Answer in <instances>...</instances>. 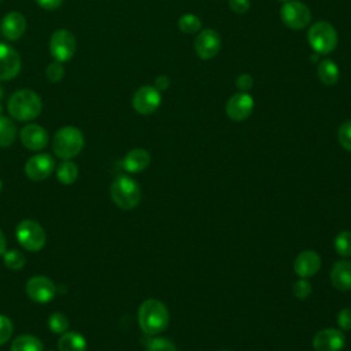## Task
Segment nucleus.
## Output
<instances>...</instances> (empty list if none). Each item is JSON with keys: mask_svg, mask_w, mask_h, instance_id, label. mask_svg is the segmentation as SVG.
<instances>
[{"mask_svg": "<svg viewBox=\"0 0 351 351\" xmlns=\"http://www.w3.org/2000/svg\"><path fill=\"white\" fill-rule=\"evenodd\" d=\"M221 49V37L217 30L214 29H203L195 38V51L196 55L203 59L208 60L218 55Z\"/></svg>", "mask_w": 351, "mask_h": 351, "instance_id": "9b49d317", "label": "nucleus"}, {"mask_svg": "<svg viewBox=\"0 0 351 351\" xmlns=\"http://www.w3.org/2000/svg\"><path fill=\"white\" fill-rule=\"evenodd\" d=\"M330 281L332 285L341 291H350L351 289V262L347 259L337 261L330 270Z\"/></svg>", "mask_w": 351, "mask_h": 351, "instance_id": "6ab92c4d", "label": "nucleus"}, {"mask_svg": "<svg viewBox=\"0 0 351 351\" xmlns=\"http://www.w3.org/2000/svg\"><path fill=\"white\" fill-rule=\"evenodd\" d=\"M317 74H318L319 81L326 86L335 85L340 78L339 66L332 59L321 60L318 64V69H317Z\"/></svg>", "mask_w": 351, "mask_h": 351, "instance_id": "4be33fe9", "label": "nucleus"}, {"mask_svg": "<svg viewBox=\"0 0 351 351\" xmlns=\"http://www.w3.org/2000/svg\"><path fill=\"white\" fill-rule=\"evenodd\" d=\"M16 137V128L14 122L7 118L0 115V147L5 148L10 147Z\"/></svg>", "mask_w": 351, "mask_h": 351, "instance_id": "393cba45", "label": "nucleus"}, {"mask_svg": "<svg viewBox=\"0 0 351 351\" xmlns=\"http://www.w3.org/2000/svg\"><path fill=\"white\" fill-rule=\"evenodd\" d=\"M335 250L341 256H351V232L343 230L335 239Z\"/></svg>", "mask_w": 351, "mask_h": 351, "instance_id": "c85d7f7f", "label": "nucleus"}, {"mask_svg": "<svg viewBox=\"0 0 351 351\" xmlns=\"http://www.w3.org/2000/svg\"><path fill=\"white\" fill-rule=\"evenodd\" d=\"M48 328L52 333H58V335H62L69 328V318L60 313V311H56V313H52L48 318Z\"/></svg>", "mask_w": 351, "mask_h": 351, "instance_id": "bb28decb", "label": "nucleus"}, {"mask_svg": "<svg viewBox=\"0 0 351 351\" xmlns=\"http://www.w3.org/2000/svg\"><path fill=\"white\" fill-rule=\"evenodd\" d=\"M5 251H7V240L4 233L0 230V256H3Z\"/></svg>", "mask_w": 351, "mask_h": 351, "instance_id": "ea45409f", "label": "nucleus"}, {"mask_svg": "<svg viewBox=\"0 0 351 351\" xmlns=\"http://www.w3.org/2000/svg\"><path fill=\"white\" fill-rule=\"evenodd\" d=\"M292 292L299 300H304L311 295V284L306 278H300L293 284Z\"/></svg>", "mask_w": 351, "mask_h": 351, "instance_id": "2f4dec72", "label": "nucleus"}, {"mask_svg": "<svg viewBox=\"0 0 351 351\" xmlns=\"http://www.w3.org/2000/svg\"><path fill=\"white\" fill-rule=\"evenodd\" d=\"M169 318L167 307L158 299H147L138 307V326L147 336L162 333L169 325Z\"/></svg>", "mask_w": 351, "mask_h": 351, "instance_id": "f257e3e1", "label": "nucleus"}, {"mask_svg": "<svg viewBox=\"0 0 351 351\" xmlns=\"http://www.w3.org/2000/svg\"><path fill=\"white\" fill-rule=\"evenodd\" d=\"M321 267V258L315 251L307 250L300 252L293 263V270L300 278H308L314 276Z\"/></svg>", "mask_w": 351, "mask_h": 351, "instance_id": "a211bd4d", "label": "nucleus"}, {"mask_svg": "<svg viewBox=\"0 0 351 351\" xmlns=\"http://www.w3.org/2000/svg\"><path fill=\"white\" fill-rule=\"evenodd\" d=\"M59 351H86V339L78 332H64L58 341Z\"/></svg>", "mask_w": 351, "mask_h": 351, "instance_id": "412c9836", "label": "nucleus"}, {"mask_svg": "<svg viewBox=\"0 0 351 351\" xmlns=\"http://www.w3.org/2000/svg\"><path fill=\"white\" fill-rule=\"evenodd\" d=\"M37 4L44 8V10H48V11H52V10H56L58 7H60V4L63 3V0H36Z\"/></svg>", "mask_w": 351, "mask_h": 351, "instance_id": "4c0bfd02", "label": "nucleus"}, {"mask_svg": "<svg viewBox=\"0 0 351 351\" xmlns=\"http://www.w3.org/2000/svg\"><path fill=\"white\" fill-rule=\"evenodd\" d=\"M280 18L285 26L292 30H300L306 27L311 21L310 8L298 0H288L280 10Z\"/></svg>", "mask_w": 351, "mask_h": 351, "instance_id": "0eeeda50", "label": "nucleus"}, {"mask_svg": "<svg viewBox=\"0 0 351 351\" xmlns=\"http://www.w3.org/2000/svg\"><path fill=\"white\" fill-rule=\"evenodd\" d=\"M147 351H177V348L169 339L152 337L147 341Z\"/></svg>", "mask_w": 351, "mask_h": 351, "instance_id": "c756f323", "label": "nucleus"}, {"mask_svg": "<svg viewBox=\"0 0 351 351\" xmlns=\"http://www.w3.org/2000/svg\"><path fill=\"white\" fill-rule=\"evenodd\" d=\"M149 162H151V155L148 151L143 148H133L125 155L122 160V166L129 173H140L148 167Z\"/></svg>", "mask_w": 351, "mask_h": 351, "instance_id": "aec40b11", "label": "nucleus"}, {"mask_svg": "<svg viewBox=\"0 0 351 351\" xmlns=\"http://www.w3.org/2000/svg\"><path fill=\"white\" fill-rule=\"evenodd\" d=\"M0 1H1V0H0Z\"/></svg>", "mask_w": 351, "mask_h": 351, "instance_id": "49530a36", "label": "nucleus"}, {"mask_svg": "<svg viewBox=\"0 0 351 351\" xmlns=\"http://www.w3.org/2000/svg\"><path fill=\"white\" fill-rule=\"evenodd\" d=\"M278 1H282V3H285V1H288V0H278Z\"/></svg>", "mask_w": 351, "mask_h": 351, "instance_id": "c03bdc74", "label": "nucleus"}, {"mask_svg": "<svg viewBox=\"0 0 351 351\" xmlns=\"http://www.w3.org/2000/svg\"><path fill=\"white\" fill-rule=\"evenodd\" d=\"M337 324L343 330L351 329V308L350 307L340 310V313L337 315Z\"/></svg>", "mask_w": 351, "mask_h": 351, "instance_id": "f704fd0d", "label": "nucleus"}, {"mask_svg": "<svg viewBox=\"0 0 351 351\" xmlns=\"http://www.w3.org/2000/svg\"><path fill=\"white\" fill-rule=\"evenodd\" d=\"M337 137H339V143L340 145L350 151L351 152V119L350 121H346L340 125L339 128V133H337Z\"/></svg>", "mask_w": 351, "mask_h": 351, "instance_id": "7c9ffc66", "label": "nucleus"}, {"mask_svg": "<svg viewBox=\"0 0 351 351\" xmlns=\"http://www.w3.org/2000/svg\"><path fill=\"white\" fill-rule=\"evenodd\" d=\"M229 7L236 14H244L250 10V0H229Z\"/></svg>", "mask_w": 351, "mask_h": 351, "instance_id": "e433bc0d", "label": "nucleus"}, {"mask_svg": "<svg viewBox=\"0 0 351 351\" xmlns=\"http://www.w3.org/2000/svg\"><path fill=\"white\" fill-rule=\"evenodd\" d=\"M26 293L36 303H48L56 295V285L49 277L34 276L26 282Z\"/></svg>", "mask_w": 351, "mask_h": 351, "instance_id": "9d476101", "label": "nucleus"}, {"mask_svg": "<svg viewBox=\"0 0 351 351\" xmlns=\"http://www.w3.org/2000/svg\"><path fill=\"white\" fill-rule=\"evenodd\" d=\"M162 96L160 92L154 85L140 86L132 99V106L136 112L141 115H149L158 110L160 106Z\"/></svg>", "mask_w": 351, "mask_h": 351, "instance_id": "1a4fd4ad", "label": "nucleus"}, {"mask_svg": "<svg viewBox=\"0 0 351 351\" xmlns=\"http://www.w3.org/2000/svg\"><path fill=\"white\" fill-rule=\"evenodd\" d=\"M77 177H78V166L70 159L63 160L56 169V178L63 185L74 184Z\"/></svg>", "mask_w": 351, "mask_h": 351, "instance_id": "b1692460", "label": "nucleus"}, {"mask_svg": "<svg viewBox=\"0 0 351 351\" xmlns=\"http://www.w3.org/2000/svg\"><path fill=\"white\" fill-rule=\"evenodd\" d=\"M1 97H3V90H1V88H0V100H1Z\"/></svg>", "mask_w": 351, "mask_h": 351, "instance_id": "79ce46f5", "label": "nucleus"}, {"mask_svg": "<svg viewBox=\"0 0 351 351\" xmlns=\"http://www.w3.org/2000/svg\"><path fill=\"white\" fill-rule=\"evenodd\" d=\"M254 85V78L251 74L243 73L236 78V86L240 89V92H248Z\"/></svg>", "mask_w": 351, "mask_h": 351, "instance_id": "c9c22d12", "label": "nucleus"}, {"mask_svg": "<svg viewBox=\"0 0 351 351\" xmlns=\"http://www.w3.org/2000/svg\"><path fill=\"white\" fill-rule=\"evenodd\" d=\"M14 326H12V321L7 317L0 314V346L5 344L12 335Z\"/></svg>", "mask_w": 351, "mask_h": 351, "instance_id": "72a5a7b5", "label": "nucleus"}, {"mask_svg": "<svg viewBox=\"0 0 351 351\" xmlns=\"http://www.w3.org/2000/svg\"><path fill=\"white\" fill-rule=\"evenodd\" d=\"M346 337L341 330L326 328L315 333L313 347L315 351H340L344 347Z\"/></svg>", "mask_w": 351, "mask_h": 351, "instance_id": "2eb2a0df", "label": "nucleus"}, {"mask_svg": "<svg viewBox=\"0 0 351 351\" xmlns=\"http://www.w3.org/2000/svg\"><path fill=\"white\" fill-rule=\"evenodd\" d=\"M307 40L315 53L328 55L337 45V32L329 22L318 21L310 26Z\"/></svg>", "mask_w": 351, "mask_h": 351, "instance_id": "39448f33", "label": "nucleus"}, {"mask_svg": "<svg viewBox=\"0 0 351 351\" xmlns=\"http://www.w3.org/2000/svg\"><path fill=\"white\" fill-rule=\"evenodd\" d=\"M55 170V159L49 154H37L25 165L26 176L33 181H43L48 178Z\"/></svg>", "mask_w": 351, "mask_h": 351, "instance_id": "ddd939ff", "label": "nucleus"}, {"mask_svg": "<svg viewBox=\"0 0 351 351\" xmlns=\"http://www.w3.org/2000/svg\"><path fill=\"white\" fill-rule=\"evenodd\" d=\"M169 85H170V80H169V77H166V75H158L156 77V80H155V82H154V86L160 92V90H166L167 88H169Z\"/></svg>", "mask_w": 351, "mask_h": 351, "instance_id": "58836bf2", "label": "nucleus"}, {"mask_svg": "<svg viewBox=\"0 0 351 351\" xmlns=\"http://www.w3.org/2000/svg\"><path fill=\"white\" fill-rule=\"evenodd\" d=\"M21 66L19 53L11 45L0 43V81L15 78L21 71Z\"/></svg>", "mask_w": 351, "mask_h": 351, "instance_id": "4468645a", "label": "nucleus"}, {"mask_svg": "<svg viewBox=\"0 0 351 351\" xmlns=\"http://www.w3.org/2000/svg\"><path fill=\"white\" fill-rule=\"evenodd\" d=\"M47 351H52V350H47Z\"/></svg>", "mask_w": 351, "mask_h": 351, "instance_id": "a18cd8bd", "label": "nucleus"}, {"mask_svg": "<svg viewBox=\"0 0 351 351\" xmlns=\"http://www.w3.org/2000/svg\"><path fill=\"white\" fill-rule=\"evenodd\" d=\"M3 261H4V265L11 270H21L26 263L25 255L18 250L5 251L3 255Z\"/></svg>", "mask_w": 351, "mask_h": 351, "instance_id": "cd10ccee", "label": "nucleus"}, {"mask_svg": "<svg viewBox=\"0 0 351 351\" xmlns=\"http://www.w3.org/2000/svg\"><path fill=\"white\" fill-rule=\"evenodd\" d=\"M254 106L255 101L248 92H237L232 95L230 99L228 100L225 111L232 121L241 122L251 115Z\"/></svg>", "mask_w": 351, "mask_h": 351, "instance_id": "f8f14e48", "label": "nucleus"}, {"mask_svg": "<svg viewBox=\"0 0 351 351\" xmlns=\"http://www.w3.org/2000/svg\"><path fill=\"white\" fill-rule=\"evenodd\" d=\"M45 75H47L48 81L59 82L63 78V75H64V67L62 66L60 62L55 60V62L48 64V67L45 70Z\"/></svg>", "mask_w": 351, "mask_h": 351, "instance_id": "473e14b6", "label": "nucleus"}, {"mask_svg": "<svg viewBox=\"0 0 351 351\" xmlns=\"http://www.w3.org/2000/svg\"><path fill=\"white\" fill-rule=\"evenodd\" d=\"M10 115L16 121H32L37 118L43 110L40 96L32 89H19L11 95L7 101Z\"/></svg>", "mask_w": 351, "mask_h": 351, "instance_id": "f03ea898", "label": "nucleus"}, {"mask_svg": "<svg viewBox=\"0 0 351 351\" xmlns=\"http://www.w3.org/2000/svg\"><path fill=\"white\" fill-rule=\"evenodd\" d=\"M110 196L119 208L130 210L140 203L141 189L133 178L119 176L112 181L110 186Z\"/></svg>", "mask_w": 351, "mask_h": 351, "instance_id": "20e7f679", "label": "nucleus"}, {"mask_svg": "<svg viewBox=\"0 0 351 351\" xmlns=\"http://www.w3.org/2000/svg\"><path fill=\"white\" fill-rule=\"evenodd\" d=\"M15 236L18 243L27 251L37 252L44 248L47 237L43 226L33 219H23L16 225Z\"/></svg>", "mask_w": 351, "mask_h": 351, "instance_id": "423d86ee", "label": "nucleus"}, {"mask_svg": "<svg viewBox=\"0 0 351 351\" xmlns=\"http://www.w3.org/2000/svg\"><path fill=\"white\" fill-rule=\"evenodd\" d=\"M19 136L22 144L30 151H41L48 144L47 130L37 123H29L23 126Z\"/></svg>", "mask_w": 351, "mask_h": 351, "instance_id": "dca6fc26", "label": "nucleus"}, {"mask_svg": "<svg viewBox=\"0 0 351 351\" xmlns=\"http://www.w3.org/2000/svg\"><path fill=\"white\" fill-rule=\"evenodd\" d=\"M0 30L7 40L16 41L23 36L26 30V18L18 11H11L3 18Z\"/></svg>", "mask_w": 351, "mask_h": 351, "instance_id": "f3484780", "label": "nucleus"}, {"mask_svg": "<svg viewBox=\"0 0 351 351\" xmlns=\"http://www.w3.org/2000/svg\"><path fill=\"white\" fill-rule=\"evenodd\" d=\"M1 112H3V106H1V103H0V115H1Z\"/></svg>", "mask_w": 351, "mask_h": 351, "instance_id": "a19ab883", "label": "nucleus"}, {"mask_svg": "<svg viewBox=\"0 0 351 351\" xmlns=\"http://www.w3.org/2000/svg\"><path fill=\"white\" fill-rule=\"evenodd\" d=\"M178 29L185 34L197 33L202 29V21L195 14H184L178 19Z\"/></svg>", "mask_w": 351, "mask_h": 351, "instance_id": "a878e982", "label": "nucleus"}, {"mask_svg": "<svg viewBox=\"0 0 351 351\" xmlns=\"http://www.w3.org/2000/svg\"><path fill=\"white\" fill-rule=\"evenodd\" d=\"M1 188H3V182H1V180H0V192H1Z\"/></svg>", "mask_w": 351, "mask_h": 351, "instance_id": "37998d69", "label": "nucleus"}, {"mask_svg": "<svg viewBox=\"0 0 351 351\" xmlns=\"http://www.w3.org/2000/svg\"><path fill=\"white\" fill-rule=\"evenodd\" d=\"M10 350L11 351H44V346L38 337L25 333L12 340Z\"/></svg>", "mask_w": 351, "mask_h": 351, "instance_id": "5701e85b", "label": "nucleus"}, {"mask_svg": "<svg viewBox=\"0 0 351 351\" xmlns=\"http://www.w3.org/2000/svg\"><path fill=\"white\" fill-rule=\"evenodd\" d=\"M85 140L80 129L74 126L60 128L52 140V149L55 155L63 160L77 156L84 148Z\"/></svg>", "mask_w": 351, "mask_h": 351, "instance_id": "7ed1b4c3", "label": "nucleus"}, {"mask_svg": "<svg viewBox=\"0 0 351 351\" xmlns=\"http://www.w3.org/2000/svg\"><path fill=\"white\" fill-rule=\"evenodd\" d=\"M77 49V41L71 32L66 29H58L52 33L49 40V51L55 60L63 63L70 60Z\"/></svg>", "mask_w": 351, "mask_h": 351, "instance_id": "6e6552de", "label": "nucleus"}]
</instances>
